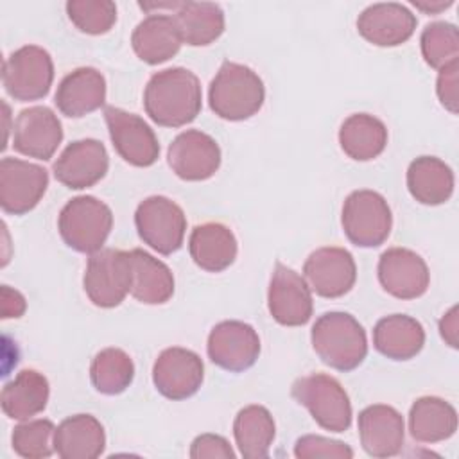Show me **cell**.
Here are the masks:
<instances>
[{
	"label": "cell",
	"mask_w": 459,
	"mask_h": 459,
	"mask_svg": "<svg viewBox=\"0 0 459 459\" xmlns=\"http://www.w3.org/2000/svg\"><path fill=\"white\" fill-rule=\"evenodd\" d=\"M203 91L197 75L174 66L156 72L143 90V108L161 127H183L201 111Z\"/></svg>",
	"instance_id": "6da1fadb"
},
{
	"label": "cell",
	"mask_w": 459,
	"mask_h": 459,
	"mask_svg": "<svg viewBox=\"0 0 459 459\" xmlns=\"http://www.w3.org/2000/svg\"><path fill=\"white\" fill-rule=\"evenodd\" d=\"M312 348L323 364L337 371L359 368L368 355L362 325L348 312H326L312 326Z\"/></svg>",
	"instance_id": "7a4b0ae2"
},
{
	"label": "cell",
	"mask_w": 459,
	"mask_h": 459,
	"mask_svg": "<svg viewBox=\"0 0 459 459\" xmlns=\"http://www.w3.org/2000/svg\"><path fill=\"white\" fill-rule=\"evenodd\" d=\"M264 100V82L258 74L246 65L224 61L210 82V108L224 120H247L260 111Z\"/></svg>",
	"instance_id": "3957f363"
},
{
	"label": "cell",
	"mask_w": 459,
	"mask_h": 459,
	"mask_svg": "<svg viewBox=\"0 0 459 459\" xmlns=\"http://www.w3.org/2000/svg\"><path fill=\"white\" fill-rule=\"evenodd\" d=\"M113 228L111 208L93 195L70 199L57 219V230L68 247L93 255L102 249Z\"/></svg>",
	"instance_id": "277c9868"
},
{
	"label": "cell",
	"mask_w": 459,
	"mask_h": 459,
	"mask_svg": "<svg viewBox=\"0 0 459 459\" xmlns=\"http://www.w3.org/2000/svg\"><path fill=\"white\" fill-rule=\"evenodd\" d=\"M292 398L308 409L314 421L330 432H344L351 425V403L337 378L310 373L298 378L290 389Z\"/></svg>",
	"instance_id": "5b68a950"
},
{
	"label": "cell",
	"mask_w": 459,
	"mask_h": 459,
	"mask_svg": "<svg viewBox=\"0 0 459 459\" xmlns=\"http://www.w3.org/2000/svg\"><path fill=\"white\" fill-rule=\"evenodd\" d=\"M348 240L359 247H377L391 233L393 215L387 201L375 190H355L344 204L341 215Z\"/></svg>",
	"instance_id": "8992f818"
},
{
	"label": "cell",
	"mask_w": 459,
	"mask_h": 459,
	"mask_svg": "<svg viewBox=\"0 0 459 459\" xmlns=\"http://www.w3.org/2000/svg\"><path fill=\"white\" fill-rule=\"evenodd\" d=\"M54 81L50 54L38 45H25L14 50L2 66L5 91L20 102L43 99Z\"/></svg>",
	"instance_id": "52a82bcc"
},
{
	"label": "cell",
	"mask_w": 459,
	"mask_h": 459,
	"mask_svg": "<svg viewBox=\"0 0 459 459\" xmlns=\"http://www.w3.org/2000/svg\"><path fill=\"white\" fill-rule=\"evenodd\" d=\"M84 292L95 307L113 308L131 292V260L129 251L100 249L88 258Z\"/></svg>",
	"instance_id": "ba28073f"
},
{
	"label": "cell",
	"mask_w": 459,
	"mask_h": 459,
	"mask_svg": "<svg viewBox=\"0 0 459 459\" xmlns=\"http://www.w3.org/2000/svg\"><path fill=\"white\" fill-rule=\"evenodd\" d=\"M140 238L160 255L176 253L185 240L186 217L178 203L165 195L143 199L134 212Z\"/></svg>",
	"instance_id": "9c48e42d"
},
{
	"label": "cell",
	"mask_w": 459,
	"mask_h": 459,
	"mask_svg": "<svg viewBox=\"0 0 459 459\" xmlns=\"http://www.w3.org/2000/svg\"><path fill=\"white\" fill-rule=\"evenodd\" d=\"M104 120L115 151L134 167H151L160 156V142L151 126L138 115L106 106Z\"/></svg>",
	"instance_id": "30bf717a"
},
{
	"label": "cell",
	"mask_w": 459,
	"mask_h": 459,
	"mask_svg": "<svg viewBox=\"0 0 459 459\" xmlns=\"http://www.w3.org/2000/svg\"><path fill=\"white\" fill-rule=\"evenodd\" d=\"M48 186V172L20 158L0 161V206L5 213L23 215L36 208Z\"/></svg>",
	"instance_id": "8fae6325"
},
{
	"label": "cell",
	"mask_w": 459,
	"mask_h": 459,
	"mask_svg": "<svg viewBox=\"0 0 459 459\" xmlns=\"http://www.w3.org/2000/svg\"><path fill=\"white\" fill-rule=\"evenodd\" d=\"M210 360L231 373L249 369L260 355V337L256 330L244 321L217 323L206 342Z\"/></svg>",
	"instance_id": "7c38bea8"
},
{
	"label": "cell",
	"mask_w": 459,
	"mask_h": 459,
	"mask_svg": "<svg viewBox=\"0 0 459 459\" xmlns=\"http://www.w3.org/2000/svg\"><path fill=\"white\" fill-rule=\"evenodd\" d=\"M303 278L310 290L321 298H341L357 280L353 255L344 247H319L303 264Z\"/></svg>",
	"instance_id": "4fadbf2b"
},
{
	"label": "cell",
	"mask_w": 459,
	"mask_h": 459,
	"mask_svg": "<svg viewBox=\"0 0 459 459\" xmlns=\"http://www.w3.org/2000/svg\"><path fill=\"white\" fill-rule=\"evenodd\" d=\"M267 305L276 323L283 326H303L312 317V290L301 274L276 262L269 281Z\"/></svg>",
	"instance_id": "5bb4252c"
},
{
	"label": "cell",
	"mask_w": 459,
	"mask_h": 459,
	"mask_svg": "<svg viewBox=\"0 0 459 459\" xmlns=\"http://www.w3.org/2000/svg\"><path fill=\"white\" fill-rule=\"evenodd\" d=\"M204 378L201 357L186 348L163 350L152 366V382L160 394L169 400H185L195 394Z\"/></svg>",
	"instance_id": "9a60e30c"
},
{
	"label": "cell",
	"mask_w": 459,
	"mask_h": 459,
	"mask_svg": "<svg viewBox=\"0 0 459 459\" xmlns=\"http://www.w3.org/2000/svg\"><path fill=\"white\" fill-rule=\"evenodd\" d=\"M169 167L185 181L210 179L221 167L219 143L199 129L179 133L167 151Z\"/></svg>",
	"instance_id": "2e32d148"
},
{
	"label": "cell",
	"mask_w": 459,
	"mask_h": 459,
	"mask_svg": "<svg viewBox=\"0 0 459 459\" xmlns=\"http://www.w3.org/2000/svg\"><path fill=\"white\" fill-rule=\"evenodd\" d=\"M109 167V156L102 142L82 138L68 143L54 161L56 179L72 188L82 190L99 183Z\"/></svg>",
	"instance_id": "e0dca14e"
},
{
	"label": "cell",
	"mask_w": 459,
	"mask_h": 459,
	"mask_svg": "<svg viewBox=\"0 0 459 459\" xmlns=\"http://www.w3.org/2000/svg\"><path fill=\"white\" fill-rule=\"evenodd\" d=\"M378 281L382 289L398 299L423 296L430 283L425 260L407 247H391L378 258Z\"/></svg>",
	"instance_id": "ac0fdd59"
},
{
	"label": "cell",
	"mask_w": 459,
	"mask_h": 459,
	"mask_svg": "<svg viewBox=\"0 0 459 459\" xmlns=\"http://www.w3.org/2000/svg\"><path fill=\"white\" fill-rule=\"evenodd\" d=\"M63 140L57 115L47 106H32L16 117L13 124V147L23 156L50 160Z\"/></svg>",
	"instance_id": "d6986e66"
},
{
	"label": "cell",
	"mask_w": 459,
	"mask_h": 459,
	"mask_svg": "<svg viewBox=\"0 0 459 459\" xmlns=\"http://www.w3.org/2000/svg\"><path fill=\"white\" fill-rule=\"evenodd\" d=\"M416 16L402 4L380 2L368 5L357 18L359 34L377 47H398L416 30Z\"/></svg>",
	"instance_id": "ffe728a7"
},
{
	"label": "cell",
	"mask_w": 459,
	"mask_h": 459,
	"mask_svg": "<svg viewBox=\"0 0 459 459\" xmlns=\"http://www.w3.org/2000/svg\"><path fill=\"white\" fill-rule=\"evenodd\" d=\"M359 437L364 452L371 457H393L400 454L405 437L402 414L384 403H375L359 414Z\"/></svg>",
	"instance_id": "44dd1931"
},
{
	"label": "cell",
	"mask_w": 459,
	"mask_h": 459,
	"mask_svg": "<svg viewBox=\"0 0 459 459\" xmlns=\"http://www.w3.org/2000/svg\"><path fill=\"white\" fill-rule=\"evenodd\" d=\"M54 102L65 117L81 118L104 106L106 79L97 68H75L61 79Z\"/></svg>",
	"instance_id": "7402d4cb"
},
{
	"label": "cell",
	"mask_w": 459,
	"mask_h": 459,
	"mask_svg": "<svg viewBox=\"0 0 459 459\" xmlns=\"http://www.w3.org/2000/svg\"><path fill=\"white\" fill-rule=\"evenodd\" d=\"M181 34L174 16L151 13L131 34L134 54L147 65H160L174 57L181 48Z\"/></svg>",
	"instance_id": "603a6c76"
},
{
	"label": "cell",
	"mask_w": 459,
	"mask_h": 459,
	"mask_svg": "<svg viewBox=\"0 0 459 459\" xmlns=\"http://www.w3.org/2000/svg\"><path fill=\"white\" fill-rule=\"evenodd\" d=\"M104 448V427L91 414L68 416L56 427L54 452L63 459H95Z\"/></svg>",
	"instance_id": "cb8c5ba5"
},
{
	"label": "cell",
	"mask_w": 459,
	"mask_h": 459,
	"mask_svg": "<svg viewBox=\"0 0 459 459\" xmlns=\"http://www.w3.org/2000/svg\"><path fill=\"white\" fill-rule=\"evenodd\" d=\"M237 238L221 222H204L192 230L188 251L197 267L208 273L228 269L237 258Z\"/></svg>",
	"instance_id": "d4e9b609"
},
{
	"label": "cell",
	"mask_w": 459,
	"mask_h": 459,
	"mask_svg": "<svg viewBox=\"0 0 459 459\" xmlns=\"http://www.w3.org/2000/svg\"><path fill=\"white\" fill-rule=\"evenodd\" d=\"M373 344L378 353L391 360H409L421 351L425 330L421 323L411 316L391 314L375 325Z\"/></svg>",
	"instance_id": "484cf974"
},
{
	"label": "cell",
	"mask_w": 459,
	"mask_h": 459,
	"mask_svg": "<svg viewBox=\"0 0 459 459\" xmlns=\"http://www.w3.org/2000/svg\"><path fill=\"white\" fill-rule=\"evenodd\" d=\"M131 296L145 305L167 303L174 294L172 271L143 249H131Z\"/></svg>",
	"instance_id": "4316f807"
},
{
	"label": "cell",
	"mask_w": 459,
	"mask_h": 459,
	"mask_svg": "<svg viewBox=\"0 0 459 459\" xmlns=\"http://www.w3.org/2000/svg\"><path fill=\"white\" fill-rule=\"evenodd\" d=\"M50 387L48 380L36 369H22L2 389L0 403L7 418L25 421L45 411Z\"/></svg>",
	"instance_id": "83f0119b"
},
{
	"label": "cell",
	"mask_w": 459,
	"mask_h": 459,
	"mask_svg": "<svg viewBox=\"0 0 459 459\" xmlns=\"http://www.w3.org/2000/svg\"><path fill=\"white\" fill-rule=\"evenodd\" d=\"M454 183L452 169L436 156H420L407 169V188L421 204L446 203L454 194Z\"/></svg>",
	"instance_id": "f1b7e54d"
},
{
	"label": "cell",
	"mask_w": 459,
	"mask_h": 459,
	"mask_svg": "<svg viewBox=\"0 0 459 459\" xmlns=\"http://www.w3.org/2000/svg\"><path fill=\"white\" fill-rule=\"evenodd\" d=\"M457 430V412L452 403L437 396L418 398L409 411V432L418 443H439Z\"/></svg>",
	"instance_id": "f546056e"
},
{
	"label": "cell",
	"mask_w": 459,
	"mask_h": 459,
	"mask_svg": "<svg viewBox=\"0 0 459 459\" xmlns=\"http://www.w3.org/2000/svg\"><path fill=\"white\" fill-rule=\"evenodd\" d=\"M339 143L348 158L369 161L384 152L387 145V127L373 115L353 113L341 124Z\"/></svg>",
	"instance_id": "4dcf8cb0"
},
{
	"label": "cell",
	"mask_w": 459,
	"mask_h": 459,
	"mask_svg": "<svg viewBox=\"0 0 459 459\" xmlns=\"http://www.w3.org/2000/svg\"><path fill=\"white\" fill-rule=\"evenodd\" d=\"M172 16L183 43L190 47H206L224 32V13L212 2H179Z\"/></svg>",
	"instance_id": "1f68e13d"
},
{
	"label": "cell",
	"mask_w": 459,
	"mask_h": 459,
	"mask_svg": "<svg viewBox=\"0 0 459 459\" xmlns=\"http://www.w3.org/2000/svg\"><path fill=\"white\" fill-rule=\"evenodd\" d=\"M274 434V420L264 405H247L235 416L233 436L240 455L246 459L267 457Z\"/></svg>",
	"instance_id": "d6a6232c"
},
{
	"label": "cell",
	"mask_w": 459,
	"mask_h": 459,
	"mask_svg": "<svg viewBox=\"0 0 459 459\" xmlns=\"http://www.w3.org/2000/svg\"><path fill=\"white\" fill-rule=\"evenodd\" d=\"M134 378L133 359L120 348L100 350L90 366V380L93 387L108 396L124 393Z\"/></svg>",
	"instance_id": "836d02e7"
},
{
	"label": "cell",
	"mask_w": 459,
	"mask_h": 459,
	"mask_svg": "<svg viewBox=\"0 0 459 459\" xmlns=\"http://www.w3.org/2000/svg\"><path fill=\"white\" fill-rule=\"evenodd\" d=\"M421 56L425 63L436 70L459 59V32L454 23H429L420 38Z\"/></svg>",
	"instance_id": "e575fe53"
},
{
	"label": "cell",
	"mask_w": 459,
	"mask_h": 459,
	"mask_svg": "<svg viewBox=\"0 0 459 459\" xmlns=\"http://www.w3.org/2000/svg\"><path fill=\"white\" fill-rule=\"evenodd\" d=\"M56 427L50 420H25L13 430V450L25 459H43L54 452Z\"/></svg>",
	"instance_id": "d590c367"
},
{
	"label": "cell",
	"mask_w": 459,
	"mask_h": 459,
	"mask_svg": "<svg viewBox=\"0 0 459 459\" xmlns=\"http://www.w3.org/2000/svg\"><path fill=\"white\" fill-rule=\"evenodd\" d=\"M66 14L81 32L99 36L115 25L117 5L111 0H70Z\"/></svg>",
	"instance_id": "8d00e7d4"
},
{
	"label": "cell",
	"mask_w": 459,
	"mask_h": 459,
	"mask_svg": "<svg viewBox=\"0 0 459 459\" xmlns=\"http://www.w3.org/2000/svg\"><path fill=\"white\" fill-rule=\"evenodd\" d=\"M294 455L298 459H317V457H325V459H351L353 457V450L337 439H330V437H323V436H314V434H307L296 439L294 445Z\"/></svg>",
	"instance_id": "74e56055"
},
{
	"label": "cell",
	"mask_w": 459,
	"mask_h": 459,
	"mask_svg": "<svg viewBox=\"0 0 459 459\" xmlns=\"http://www.w3.org/2000/svg\"><path fill=\"white\" fill-rule=\"evenodd\" d=\"M457 82H459V59L443 66L437 74V82H436V93L439 102L445 106V109H448L454 115L457 113V104H459Z\"/></svg>",
	"instance_id": "f35d334b"
},
{
	"label": "cell",
	"mask_w": 459,
	"mask_h": 459,
	"mask_svg": "<svg viewBox=\"0 0 459 459\" xmlns=\"http://www.w3.org/2000/svg\"><path fill=\"white\" fill-rule=\"evenodd\" d=\"M192 459H233L235 452L230 443L217 434H201L192 441L190 446Z\"/></svg>",
	"instance_id": "ab89813d"
},
{
	"label": "cell",
	"mask_w": 459,
	"mask_h": 459,
	"mask_svg": "<svg viewBox=\"0 0 459 459\" xmlns=\"http://www.w3.org/2000/svg\"><path fill=\"white\" fill-rule=\"evenodd\" d=\"M27 308V301L22 292L11 289L9 285H2L0 289V310L2 319H16L22 317Z\"/></svg>",
	"instance_id": "60d3db41"
},
{
	"label": "cell",
	"mask_w": 459,
	"mask_h": 459,
	"mask_svg": "<svg viewBox=\"0 0 459 459\" xmlns=\"http://www.w3.org/2000/svg\"><path fill=\"white\" fill-rule=\"evenodd\" d=\"M439 333L443 341L457 348L459 346V323H457V307H452L441 319H439Z\"/></svg>",
	"instance_id": "b9f144b4"
},
{
	"label": "cell",
	"mask_w": 459,
	"mask_h": 459,
	"mask_svg": "<svg viewBox=\"0 0 459 459\" xmlns=\"http://www.w3.org/2000/svg\"><path fill=\"white\" fill-rule=\"evenodd\" d=\"M454 4V0H414L412 5L427 14H437L445 9H448Z\"/></svg>",
	"instance_id": "7bdbcfd3"
}]
</instances>
